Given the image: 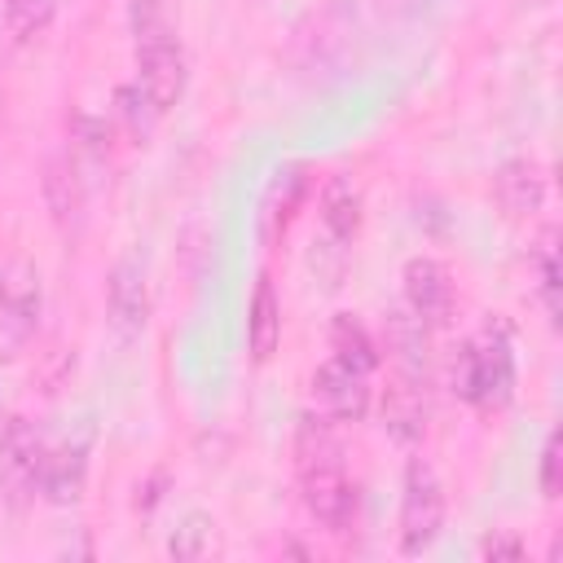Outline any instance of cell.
<instances>
[{
	"label": "cell",
	"instance_id": "7402d4cb",
	"mask_svg": "<svg viewBox=\"0 0 563 563\" xmlns=\"http://www.w3.org/2000/svg\"><path fill=\"white\" fill-rule=\"evenodd\" d=\"M541 493L559 497V435H545V449H541Z\"/></svg>",
	"mask_w": 563,
	"mask_h": 563
},
{
	"label": "cell",
	"instance_id": "4fadbf2b",
	"mask_svg": "<svg viewBox=\"0 0 563 563\" xmlns=\"http://www.w3.org/2000/svg\"><path fill=\"white\" fill-rule=\"evenodd\" d=\"M383 427H387V435H396V440H418L422 431H427V396H422V378H413V374H400L396 378V387H387V396H383Z\"/></svg>",
	"mask_w": 563,
	"mask_h": 563
},
{
	"label": "cell",
	"instance_id": "603a6c76",
	"mask_svg": "<svg viewBox=\"0 0 563 563\" xmlns=\"http://www.w3.org/2000/svg\"><path fill=\"white\" fill-rule=\"evenodd\" d=\"M479 554H484V559H519V554H523V541H519V537H488V541L479 545Z\"/></svg>",
	"mask_w": 563,
	"mask_h": 563
},
{
	"label": "cell",
	"instance_id": "d6986e66",
	"mask_svg": "<svg viewBox=\"0 0 563 563\" xmlns=\"http://www.w3.org/2000/svg\"><path fill=\"white\" fill-rule=\"evenodd\" d=\"M211 537H216V523L207 515H189L172 537V554L176 559H202L211 550Z\"/></svg>",
	"mask_w": 563,
	"mask_h": 563
},
{
	"label": "cell",
	"instance_id": "e0dca14e",
	"mask_svg": "<svg viewBox=\"0 0 563 563\" xmlns=\"http://www.w3.org/2000/svg\"><path fill=\"white\" fill-rule=\"evenodd\" d=\"M330 352H334L339 361H347L352 369H361V374H369V369L378 365V347H374L369 330H365L352 312H339V317H334V325H330Z\"/></svg>",
	"mask_w": 563,
	"mask_h": 563
},
{
	"label": "cell",
	"instance_id": "ffe728a7",
	"mask_svg": "<svg viewBox=\"0 0 563 563\" xmlns=\"http://www.w3.org/2000/svg\"><path fill=\"white\" fill-rule=\"evenodd\" d=\"M537 282H541V303L550 317H559V260H554V233L541 238L537 251Z\"/></svg>",
	"mask_w": 563,
	"mask_h": 563
},
{
	"label": "cell",
	"instance_id": "7c38bea8",
	"mask_svg": "<svg viewBox=\"0 0 563 563\" xmlns=\"http://www.w3.org/2000/svg\"><path fill=\"white\" fill-rule=\"evenodd\" d=\"M84 484H88V444H84V440H70V444H57L53 453H44L40 493H44L53 506L79 501V497H84Z\"/></svg>",
	"mask_w": 563,
	"mask_h": 563
},
{
	"label": "cell",
	"instance_id": "8992f818",
	"mask_svg": "<svg viewBox=\"0 0 563 563\" xmlns=\"http://www.w3.org/2000/svg\"><path fill=\"white\" fill-rule=\"evenodd\" d=\"M44 440L26 418H9L0 431V493L9 506H22L26 497L40 493V471H44Z\"/></svg>",
	"mask_w": 563,
	"mask_h": 563
},
{
	"label": "cell",
	"instance_id": "3957f363",
	"mask_svg": "<svg viewBox=\"0 0 563 563\" xmlns=\"http://www.w3.org/2000/svg\"><path fill=\"white\" fill-rule=\"evenodd\" d=\"M453 391L471 405H506L515 391V356L506 334L488 330L479 343H466L453 361Z\"/></svg>",
	"mask_w": 563,
	"mask_h": 563
},
{
	"label": "cell",
	"instance_id": "9a60e30c",
	"mask_svg": "<svg viewBox=\"0 0 563 563\" xmlns=\"http://www.w3.org/2000/svg\"><path fill=\"white\" fill-rule=\"evenodd\" d=\"M321 224L339 246H347L361 233V194H356V185L347 176L325 180V189H321Z\"/></svg>",
	"mask_w": 563,
	"mask_h": 563
},
{
	"label": "cell",
	"instance_id": "277c9868",
	"mask_svg": "<svg viewBox=\"0 0 563 563\" xmlns=\"http://www.w3.org/2000/svg\"><path fill=\"white\" fill-rule=\"evenodd\" d=\"M40 312H44L40 268L26 255L4 260L0 264V356H18L35 339Z\"/></svg>",
	"mask_w": 563,
	"mask_h": 563
},
{
	"label": "cell",
	"instance_id": "7a4b0ae2",
	"mask_svg": "<svg viewBox=\"0 0 563 563\" xmlns=\"http://www.w3.org/2000/svg\"><path fill=\"white\" fill-rule=\"evenodd\" d=\"M132 53H136V84L145 88L150 106L167 114L185 92V48L163 13V0H132Z\"/></svg>",
	"mask_w": 563,
	"mask_h": 563
},
{
	"label": "cell",
	"instance_id": "6da1fadb",
	"mask_svg": "<svg viewBox=\"0 0 563 563\" xmlns=\"http://www.w3.org/2000/svg\"><path fill=\"white\" fill-rule=\"evenodd\" d=\"M295 475H299V497L303 510L325 528V532H347L356 519V484L343 471V444L330 431L325 418H299L295 431Z\"/></svg>",
	"mask_w": 563,
	"mask_h": 563
},
{
	"label": "cell",
	"instance_id": "44dd1931",
	"mask_svg": "<svg viewBox=\"0 0 563 563\" xmlns=\"http://www.w3.org/2000/svg\"><path fill=\"white\" fill-rule=\"evenodd\" d=\"M119 101H123V114H128L132 136H136V141H145V136H150V128H154V119H158V110L150 106L145 88H141V84H128V88L119 92Z\"/></svg>",
	"mask_w": 563,
	"mask_h": 563
},
{
	"label": "cell",
	"instance_id": "52a82bcc",
	"mask_svg": "<svg viewBox=\"0 0 563 563\" xmlns=\"http://www.w3.org/2000/svg\"><path fill=\"white\" fill-rule=\"evenodd\" d=\"M405 303L418 321L427 325H440L449 321L453 312V282H449V268L431 255H413L405 264Z\"/></svg>",
	"mask_w": 563,
	"mask_h": 563
},
{
	"label": "cell",
	"instance_id": "2e32d148",
	"mask_svg": "<svg viewBox=\"0 0 563 563\" xmlns=\"http://www.w3.org/2000/svg\"><path fill=\"white\" fill-rule=\"evenodd\" d=\"M387 343H391V352L400 361V374L422 378V369H427V321H418L413 312H391Z\"/></svg>",
	"mask_w": 563,
	"mask_h": 563
},
{
	"label": "cell",
	"instance_id": "9c48e42d",
	"mask_svg": "<svg viewBox=\"0 0 563 563\" xmlns=\"http://www.w3.org/2000/svg\"><path fill=\"white\" fill-rule=\"evenodd\" d=\"M106 308H110V325L119 339H136L150 321V290H145V273L132 260H119L110 268V286H106Z\"/></svg>",
	"mask_w": 563,
	"mask_h": 563
},
{
	"label": "cell",
	"instance_id": "30bf717a",
	"mask_svg": "<svg viewBox=\"0 0 563 563\" xmlns=\"http://www.w3.org/2000/svg\"><path fill=\"white\" fill-rule=\"evenodd\" d=\"M493 198L515 220L541 211V202H545V172H541V163H532V158H506L497 167V176H493Z\"/></svg>",
	"mask_w": 563,
	"mask_h": 563
},
{
	"label": "cell",
	"instance_id": "5bb4252c",
	"mask_svg": "<svg viewBox=\"0 0 563 563\" xmlns=\"http://www.w3.org/2000/svg\"><path fill=\"white\" fill-rule=\"evenodd\" d=\"M282 343V299L273 290L268 277L255 282V295H251V308H246V347L255 361H268Z\"/></svg>",
	"mask_w": 563,
	"mask_h": 563
},
{
	"label": "cell",
	"instance_id": "8fae6325",
	"mask_svg": "<svg viewBox=\"0 0 563 563\" xmlns=\"http://www.w3.org/2000/svg\"><path fill=\"white\" fill-rule=\"evenodd\" d=\"M44 202L62 233H75L84 224V180H79L75 158L62 150L48 154V163H44Z\"/></svg>",
	"mask_w": 563,
	"mask_h": 563
},
{
	"label": "cell",
	"instance_id": "ba28073f",
	"mask_svg": "<svg viewBox=\"0 0 563 563\" xmlns=\"http://www.w3.org/2000/svg\"><path fill=\"white\" fill-rule=\"evenodd\" d=\"M312 391H317V400L325 405V413L339 418V422H361L365 409H369V374L352 369V365L339 361V356H330V361L312 374Z\"/></svg>",
	"mask_w": 563,
	"mask_h": 563
},
{
	"label": "cell",
	"instance_id": "5b68a950",
	"mask_svg": "<svg viewBox=\"0 0 563 563\" xmlns=\"http://www.w3.org/2000/svg\"><path fill=\"white\" fill-rule=\"evenodd\" d=\"M444 528V488L431 462L409 457L405 466V493H400V550L422 554Z\"/></svg>",
	"mask_w": 563,
	"mask_h": 563
},
{
	"label": "cell",
	"instance_id": "ac0fdd59",
	"mask_svg": "<svg viewBox=\"0 0 563 563\" xmlns=\"http://www.w3.org/2000/svg\"><path fill=\"white\" fill-rule=\"evenodd\" d=\"M57 18V0H4V22L18 44H31Z\"/></svg>",
	"mask_w": 563,
	"mask_h": 563
}]
</instances>
